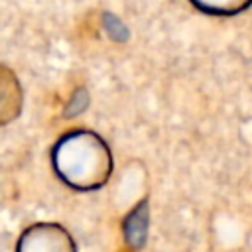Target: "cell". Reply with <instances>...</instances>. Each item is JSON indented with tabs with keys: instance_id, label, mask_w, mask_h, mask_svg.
<instances>
[{
	"instance_id": "obj_1",
	"label": "cell",
	"mask_w": 252,
	"mask_h": 252,
	"mask_svg": "<svg viewBox=\"0 0 252 252\" xmlns=\"http://www.w3.org/2000/svg\"><path fill=\"white\" fill-rule=\"evenodd\" d=\"M57 177L77 191L102 187L112 173V154L106 142L91 130H71L51 148Z\"/></svg>"
},
{
	"instance_id": "obj_2",
	"label": "cell",
	"mask_w": 252,
	"mask_h": 252,
	"mask_svg": "<svg viewBox=\"0 0 252 252\" xmlns=\"http://www.w3.org/2000/svg\"><path fill=\"white\" fill-rule=\"evenodd\" d=\"M16 252H77V248L61 224L37 222L22 232Z\"/></svg>"
},
{
	"instance_id": "obj_3",
	"label": "cell",
	"mask_w": 252,
	"mask_h": 252,
	"mask_svg": "<svg viewBox=\"0 0 252 252\" xmlns=\"http://www.w3.org/2000/svg\"><path fill=\"white\" fill-rule=\"evenodd\" d=\"M22 104L24 93L16 73L10 67L0 65V126L16 120L22 112Z\"/></svg>"
},
{
	"instance_id": "obj_4",
	"label": "cell",
	"mask_w": 252,
	"mask_h": 252,
	"mask_svg": "<svg viewBox=\"0 0 252 252\" xmlns=\"http://www.w3.org/2000/svg\"><path fill=\"white\" fill-rule=\"evenodd\" d=\"M122 230H124V238L126 244L132 246L134 250L142 248L146 242V234H148V201L142 199L124 219L122 222Z\"/></svg>"
},
{
	"instance_id": "obj_5",
	"label": "cell",
	"mask_w": 252,
	"mask_h": 252,
	"mask_svg": "<svg viewBox=\"0 0 252 252\" xmlns=\"http://www.w3.org/2000/svg\"><path fill=\"white\" fill-rule=\"evenodd\" d=\"M193 8L209 16H236L252 6V0H189Z\"/></svg>"
},
{
	"instance_id": "obj_6",
	"label": "cell",
	"mask_w": 252,
	"mask_h": 252,
	"mask_svg": "<svg viewBox=\"0 0 252 252\" xmlns=\"http://www.w3.org/2000/svg\"><path fill=\"white\" fill-rule=\"evenodd\" d=\"M120 252H136V250H134V248H132V246H128V244H126V248H122V250H120Z\"/></svg>"
}]
</instances>
